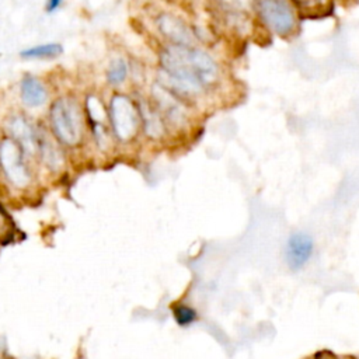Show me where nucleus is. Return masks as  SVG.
<instances>
[{
	"label": "nucleus",
	"instance_id": "nucleus-1",
	"mask_svg": "<svg viewBox=\"0 0 359 359\" xmlns=\"http://www.w3.org/2000/svg\"><path fill=\"white\" fill-rule=\"evenodd\" d=\"M158 84L177 97L196 95L215 87L219 81V66L205 50L195 46L168 43L158 53Z\"/></svg>",
	"mask_w": 359,
	"mask_h": 359
},
{
	"label": "nucleus",
	"instance_id": "nucleus-2",
	"mask_svg": "<svg viewBox=\"0 0 359 359\" xmlns=\"http://www.w3.org/2000/svg\"><path fill=\"white\" fill-rule=\"evenodd\" d=\"M49 132L55 140L65 147H79L86 136V116L73 95L56 97L48 111Z\"/></svg>",
	"mask_w": 359,
	"mask_h": 359
},
{
	"label": "nucleus",
	"instance_id": "nucleus-3",
	"mask_svg": "<svg viewBox=\"0 0 359 359\" xmlns=\"http://www.w3.org/2000/svg\"><path fill=\"white\" fill-rule=\"evenodd\" d=\"M107 111L109 129L115 140L122 144L133 142L142 128L136 101L128 94L115 93L109 98Z\"/></svg>",
	"mask_w": 359,
	"mask_h": 359
},
{
	"label": "nucleus",
	"instance_id": "nucleus-4",
	"mask_svg": "<svg viewBox=\"0 0 359 359\" xmlns=\"http://www.w3.org/2000/svg\"><path fill=\"white\" fill-rule=\"evenodd\" d=\"M29 157L8 136L0 139V172L15 189H28L34 182Z\"/></svg>",
	"mask_w": 359,
	"mask_h": 359
},
{
	"label": "nucleus",
	"instance_id": "nucleus-5",
	"mask_svg": "<svg viewBox=\"0 0 359 359\" xmlns=\"http://www.w3.org/2000/svg\"><path fill=\"white\" fill-rule=\"evenodd\" d=\"M255 10L262 24L279 36H289L296 28V14L286 0H257Z\"/></svg>",
	"mask_w": 359,
	"mask_h": 359
},
{
	"label": "nucleus",
	"instance_id": "nucleus-6",
	"mask_svg": "<svg viewBox=\"0 0 359 359\" xmlns=\"http://www.w3.org/2000/svg\"><path fill=\"white\" fill-rule=\"evenodd\" d=\"M150 101L154 105V108L158 111V114L161 115L165 126L168 125L171 128H181L185 125L187 115H185V109H184V105L181 104L180 97H177L175 94L168 91L165 87L156 83L151 87V100Z\"/></svg>",
	"mask_w": 359,
	"mask_h": 359
},
{
	"label": "nucleus",
	"instance_id": "nucleus-7",
	"mask_svg": "<svg viewBox=\"0 0 359 359\" xmlns=\"http://www.w3.org/2000/svg\"><path fill=\"white\" fill-rule=\"evenodd\" d=\"M6 132L29 158L36 156V126L25 115L14 112L7 116Z\"/></svg>",
	"mask_w": 359,
	"mask_h": 359
},
{
	"label": "nucleus",
	"instance_id": "nucleus-8",
	"mask_svg": "<svg viewBox=\"0 0 359 359\" xmlns=\"http://www.w3.org/2000/svg\"><path fill=\"white\" fill-rule=\"evenodd\" d=\"M36 157H39L43 167L53 174L60 172L66 165V157L60 144L39 125L36 126Z\"/></svg>",
	"mask_w": 359,
	"mask_h": 359
},
{
	"label": "nucleus",
	"instance_id": "nucleus-9",
	"mask_svg": "<svg viewBox=\"0 0 359 359\" xmlns=\"http://www.w3.org/2000/svg\"><path fill=\"white\" fill-rule=\"evenodd\" d=\"M156 27L158 32L172 45H184L194 46L195 34L185 24L184 20L171 14V13H160L156 17Z\"/></svg>",
	"mask_w": 359,
	"mask_h": 359
},
{
	"label": "nucleus",
	"instance_id": "nucleus-10",
	"mask_svg": "<svg viewBox=\"0 0 359 359\" xmlns=\"http://www.w3.org/2000/svg\"><path fill=\"white\" fill-rule=\"evenodd\" d=\"M49 97L45 83L35 74L25 73L20 80V98L28 108H39Z\"/></svg>",
	"mask_w": 359,
	"mask_h": 359
},
{
	"label": "nucleus",
	"instance_id": "nucleus-11",
	"mask_svg": "<svg viewBox=\"0 0 359 359\" xmlns=\"http://www.w3.org/2000/svg\"><path fill=\"white\" fill-rule=\"evenodd\" d=\"M313 238L303 231L289 237L286 244V262L292 269H300L311 257Z\"/></svg>",
	"mask_w": 359,
	"mask_h": 359
},
{
	"label": "nucleus",
	"instance_id": "nucleus-12",
	"mask_svg": "<svg viewBox=\"0 0 359 359\" xmlns=\"http://www.w3.org/2000/svg\"><path fill=\"white\" fill-rule=\"evenodd\" d=\"M139 115H140V123L144 135L153 140H158L164 136L165 132V123L158 114V111L154 108L151 101L147 100H137L136 101Z\"/></svg>",
	"mask_w": 359,
	"mask_h": 359
},
{
	"label": "nucleus",
	"instance_id": "nucleus-13",
	"mask_svg": "<svg viewBox=\"0 0 359 359\" xmlns=\"http://www.w3.org/2000/svg\"><path fill=\"white\" fill-rule=\"evenodd\" d=\"M63 53V46L57 42H49V43H41L36 46L25 48L20 52V56L22 59L31 60V59H53Z\"/></svg>",
	"mask_w": 359,
	"mask_h": 359
},
{
	"label": "nucleus",
	"instance_id": "nucleus-14",
	"mask_svg": "<svg viewBox=\"0 0 359 359\" xmlns=\"http://www.w3.org/2000/svg\"><path fill=\"white\" fill-rule=\"evenodd\" d=\"M128 73H129V69H128L126 60L123 57H115L109 62L108 69L105 72L107 83L112 87L121 86L128 79Z\"/></svg>",
	"mask_w": 359,
	"mask_h": 359
},
{
	"label": "nucleus",
	"instance_id": "nucleus-15",
	"mask_svg": "<svg viewBox=\"0 0 359 359\" xmlns=\"http://www.w3.org/2000/svg\"><path fill=\"white\" fill-rule=\"evenodd\" d=\"M174 318L180 325L187 327L196 320V313L188 306H177L174 309Z\"/></svg>",
	"mask_w": 359,
	"mask_h": 359
},
{
	"label": "nucleus",
	"instance_id": "nucleus-16",
	"mask_svg": "<svg viewBox=\"0 0 359 359\" xmlns=\"http://www.w3.org/2000/svg\"><path fill=\"white\" fill-rule=\"evenodd\" d=\"M217 3L227 7L231 11H241L251 6L252 0H217Z\"/></svg>",
	"mask_w": 359,
	"mask_h": 359
},
{
	"label": "nucleus",
	"instance_id": "nucleus-17",
	"mask_svg": "<svg viewBox=\"0 0 359 359\" xmlns=\"http://www.w3.org/2000/svg\"><path fill=\"white\" fill-rule=\"evenodd\" d=\"M62 3H63V0H46L45 1V11L48 14H52L62 6Z\"/></svg>",
	"mask_w": 359,
	"mask_h": 359
},
{
	"label": "nucleus",
	"instance_id": "nucleus-18",
	"mask_svg": "<svg viewBox=\"0 0 359 359\" xmlns=\"http://www.w3.org/2000/svg\"><path fill=\"white\" fill-rule=\"evenodd\" d=\"M296 3H300V4H304V3H309L310 0H294Z\"/></svg>",
	"mask_w": 359,
	"mask_h": 359
}]
</instances>
